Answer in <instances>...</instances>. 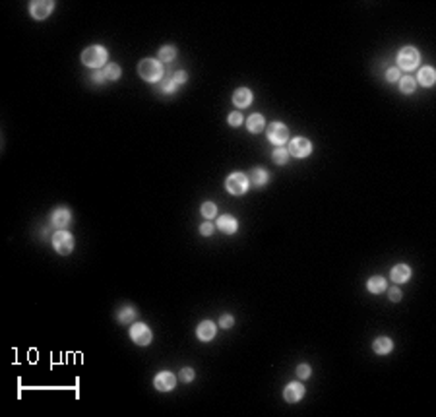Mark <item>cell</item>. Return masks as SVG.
<instances>
[{
  "instance_id": "cell-1",
  "label": "cell",
  "mask_w": 436,
  "mask_h": 417,
  "mask_svg": "<svg viewBox=\"0 0 436 417\" xmlns=\"http://www.w3.org/2000/svg\"><path fill=\"white\" fill-rule=\"evenodd\" d=\"M138 74L144 78L145 82H161V78L165 74L163 64L157 59H144L138 64Z\"/></svg>"
},
{
  "instance_id": "cell-2",
  "label": "cell",
  "mask_w": 436,
  "mask_h": 417,
  "mask_svg": "<svg viewBox=\"0 0 436 417\" xmlns=\"http://www.w3.org/2000/svg\"><path fill=\"white\" fill-rule=\"evenodd\" d=\"M82 62L86 64L87 68H101L103 64L107 62V49L103 45H91L87 47L86 51L82 53Z\"/></svg>"
},
{
  "instance_id": "cell-3",
  "label": "cell",
  "mask_w": 436,
  "mask_h": 417,
  "mask_svg": "<svg viewBox=\"0 0 436 417\" xmlns=\"http://www.w3.org/2000/svg\"><path fill=\"white\" fill-rule=\"evenodd\" d=\"M421 62V55L415 47H403L397 53V68L399 70H415Z\"/></svg>"
},
{
  "instance_id": "cell-4",
  "label": "cell",
  "mask_w": 436,
  "mask_h": 417,
  "mask_svg": "<svg viewBox=\"0 0 436 417\" xmlns=\"http://www.w3.org/2000/svg\"><path fill=\"white\" fill-rule=\"evenodd\" d=\"M53 247L58 254L66 256L74 251V237L72 233H68L66 229H58L57 233L53 235Z\"/></svg>"
},
{
  "instance_id": "cell-5",
  "label": "cell",
  "mask_w": 436,
  "mask_h": 417,
  "mask_svg": "<svg viewBox=\"0 0 436 417\" xmlns=\"http://www.w3.org/2000/svg\"><path fill=\"white\" fill-rule=\"evenodd\" d=\"M248 184H250V180L245 173H231L225 180V188L233 196H243L248 190Z\"/></svg>"
},
{
  "instance_id": "cell-6",
  "label": "cell",
  "mask_w": 436,
  "mask_h": 417,
  "mask_svg": "<svg viewBox=\"0 0 436 417\" xmlns=\"http://www.w3.org/2000/svg\"><path fill=\"white\" fill-rule=\"evenodd\" d=\"M268 138H270V142L274 146L283 148V144L289 140V128L283 122H272L270 128H268Z\"/></svg>"
},
{
  "instance_id": "cell-7",
  "label": "cell",
  "mask_w": 436,
  "mask_h": 417,
  "mask_svg": "<svg viewBox=\"0 0 436 417\" xmlns=\"http://www.w3.org/2000/svg\"><path fill=\"white\" fill-rule=\"evenodd\" d=\"M287 151H289V155H295L297 159H303V157H308L312 153V144H310V140L299 136V138H293L289 142Z\"/></svg>"
},
{
  "instance_id": "cell-8",
  "label": "cell",
  "mask_w": 436,
  "mask_h": 417,
  "mask_svg": "<svg viewBox=\"0 0 436 417\" xmlns=\"http://www.w3.org/2000/svg\"><path fill=\"white\" fill-rule=\"evenodd\" d=\"M130 338L134 343H138V345H149L151 340H153V334H151V330L147 324L144 322H136V324H132L130 328Z\"/></svg>"
},
{
  "instance_id": "cell-9",
  "label": "cell",
  "mask_w": 436,
  "mask_h": 417,
  "mask_svg": "<svg viewBox=\"0 0 436 417\" xmlns=\"http://www.w3.org/2000/svg\"><path fill=\"white\" fill-rule=\"evenodd\" d=\"M53 10H55V2H51V0H35V2L29 4V14L33 16L35 20L49 18Z\"/></svg>"
},
{
  "instance_id": "cell-10",
  "label": "cell",
  "mask_w": 436,
  "mask_h": 417,
  "mask_svg": "<svg viewBox=\"0 0 436 417\" xmlns=\"http://www.w3.org/2000/svg\"><path fill=\"white\" fill-rule=\"evenodd\" d=\"M153 386L157 388L159 392H169V390H173V388L176 386V376L169 371L157 372V376H155V380H153Z\"/></svg>"
},
{
  "instance_id": "cell-11",
  "label": "cell",
  "mask_w": 436,
  "mask_h": 417,
  "mask_svg": "<svg viewBox=\"0 0 436 417\" xmlns=\"http://www.w3.org/2000/svg\"><path fill=\"white\" fill-rule=\"evenodd\" d=\"M72 222V214L68 208H57L51 214V224L57 229H66Z\"/></svg>"
},
{
  "instance_id": "cell-12",
  "label": "cell",
  "mask_w": 436,
  "mask_h": 417,
  "mask_svg": "<svg viewBox=\"0 0 436 417\" xmlns=\"http://www.w3.org/2000/svg\"><path fill=\"white\" fill-rule=\"evenodd\" d=\"M303 396H305V386H303L301 382H291V384H287L285 390H283V398L289 403L301 402Z\"/></svg>"
},
{
  "instance_id": "cell-13",
  "label": "cell",
  "mask_w": 436,
  "mask_h": 417,
  "mask_svg": "<svg viewBox=\"0 0 436 417\" xmlns=\"http://www.w3.org/2000/svg\"><path fill=\"white\" fill-rule=\"evenodd\" d=\"M196 336H198L200 342H209V340H213V338H215V324H213L211 320L200 322L198 328H196Z\"/></svg>"
},
{
  "instance_id": "cell-14",
  "label": "cell",
  "mask_w": 436,
  "mask_h": 417,
  "mask_svg": "<svg viewBox=\"0 0 436 417\" xmlns=\"http://www.w3.org/2000/svg\"><path fill=\"white\" fill-rule=\"evenodd\" d=\"M219 231H223V233H227V235H233V233H237V229H239V222L233 218L231 214H223V216H219L217 224Z\"/></svg>"
},
{
  "instance_id": "cell-15",
  "label": "cell",
  "mask_w": 436,
  "mask_h": 417,
  "mask_svg": "<svg viewBox=\"0 0 436 417\" xmlns=\"http://www.w3.org/2000/svg\"><path fill=\"white\" fill-rule=\"evenodd\" d=\"M252 99H254V95H252V91L248 90V88H239V90H235L233 93V103L237 105V107H248V105L252 103Z\"/></svg>"
},
{
  "instance_id": "cell-16",
  "label": "cell",
  "mask_w": 436,
  "mask_h": 417,
  "mask_svg": "<svg viewBox=\"0 0 436 417\" xmlns=\"http://www.w3.org/2000/svg\"><path fill=\"white\" fill-rule=\"evenodd\" d=\"M372 349H374V353H378V355H388L393 349V342L390 338H386V336H380V338H376V340L372 342Z\"/></svg>"
},
{
  "instance_id": "cell-17",
  "label": "cell",
  "mask_w": 436,
  "mask_h": 417,
  "mask_svg": "<svg viewBox=\"0 0 436 417\" xmlns=\"http://www.w3.org/2000/svg\"><path fill=\"white\" fill-rule=\"evenodd\" d=\"M419 82L422 88H432L436 82V72L432 66H422L419 70Z\"/></svg>"
},
{
  "instance_id": "cell-18",
  "label": "cell",
  "mask_w": 436,
  "mask_h": 417,
  "mask_svg": "<svg viewBox=\"0 0 436 417\" xmlns=\"http://www.w3.org/2000/svg\"><path fill=\"white\" fill-rule=\"evenodd\" d=\"M411 278V268L407 264H397L392 268V282L393 283H405Z\"/></svg>"
},
{
  "instance_id": "cell-19",
  "label": "cell",
  "mask_w": 436,
  "mask_h": 417,
  "mask_svg": "<svg viewBox=\"0 0 436 417\" xmlns=\"http://www.w3.org/2000/svg\"><path fill=\"white\" fill-rule=\"evenodd\" d=\"M180 86L176 84V80H174V74H171V72H165L163 74V78H161V82H159V90L163 91V93H174V91L178 90Z\"/></svg>"
},
{
  "instance_id": "cell-20",
  "label": "cell",
  "mask_w": 436,
  "mask_h": 417,
  "mask_svg": "<svg viewBox=\"0 0 436 417\" xmlns=\"http://www.w3.org/2000/svg\"><path fill=\"white\" fill-rule=\"evenodd\" d=\"M247 126H248V132L258 134V132H262V130L266 128V120H264V117H262L260 113H254V115L248 117Z\"/></svg>"
},
{
  "instance_id": "cell-21",
  "label": "cell",
  "mask_w": 436,
  "mask_h": 417,
  "mask_svg": "<svg viewBox=\"0 0 436 417\" xmlns=\"http://www.w3.org/2000/svg\"><path fill=\"white\" fill-rule=\"evenodd\" d=\"M268 179H270V175H268V171L266 169H262V167H254L252 171H250V177H248V180L254 184V186H264L266 182H268Z\"/></svg>"
},
{
  "instance_id": "cell-22",
  "label": "cell",
  "mask_w": 436,
  "mask_h": 417,
  "mask_svg": "<svg viewBox=\"0 0 436 417\" xmlns=\"http://www.w3.org/2000/svg\"><path fill=\"white\" fill-rule=\"evenodd\" d=\"M386 287H388V283L386 280L382 278V276H372L368 282H366V289L370 291V293H382V291H386Z\"/></svg>"
},
{
  "instance_id": "cell-23",
  "label": "cell",
  "mask_w": 436,
  "mask_h": 417,
  "mask_svg": "<svg viewBox=\"0 0 436 417\" xmlns=\"http://www.w3.org/2000/svg\"><path fill=\"white\" fill-rule=\"evenodd\" d=\"M118 322L120 324H130L134 318H138V311L132 307V305H126V307H122L120 311H118Z\"/></svg>"
},
{
  "instance_id": "cell-24",
  "label": "cell",
  "mask_w": 436,
  "mask_h": 417,
  "mask_svg": "<svg viewBox=\"0 0 436 417\" xmlns=\"http://www.w3.org/2000/svg\"><path fill=\"white\" fill-rule=\"evenodd\" d=\"M397 82H399V91H401V93H413L415 88H417V82H415V78H411V76H403V78H399Z\"/></svg>"
},
{
  "instance_id": "cell-25",
  "label": "cell",
  "mask_w": 436,
  "mask_h": 417,
  "mask_svg": "<svg viewBox=\"0 0 436 417\" xmlns=\"http://www.w3.org/2000/svg\"><path fill=\"white\" fill-rule=\"evenodd\" d=\"M176 57V49L173 45H165L161 47L159 51V62H173Z\"/></svg>"
},
{
  "instance_id": "cell-26",
  "label": "cell",
  "mask_w": 436,
  "mask_h": 417,
  "mask_svg": "<svg viewBox=\"0 0 436 417\" xmlns=\"http://www.w3.org/2000/svg\"><path fill=\"white\" fill-rule=\"evenodd\" d=\"M272 159H274V163L277 165H285L289 161V151L285 148H276L274 153H272Z\"/></svg>"
},
{
  "instance_id": "cell-27",
  "label": "cell",
  "mask_w": 436,
  "mask_h": 417,
  "mask_svg": "<svg viewBox=\"0 0 436 417\" xmlns=\"http://www.w3.org/2000/svg\"><path fill=\"white\" fill-rule=\"evenodd\" d=\"M103 74H105L107 80H118L122 72H120V66H118V64H107L105 70H103Z\"/></svg>"
},
{
  "instance_id": "cell-28",
  "label": "cell",
  "mask_w": 436,
  "mask_h": 417,
  "mask_svg": "<svg viewBox=\"0 0 436 417\" xmlns=\"http://www.w3.org/2000/svg\"><path fill=\"white\" fill-rule=\"evenodd\" d=\"M202 216H203V218H207V220L215 218V216H217V206H215L213 202H203V204H202Z\"/></svg>"
},
{
  "instance_id": "cell-29",
  "label": "cell",
  "mask_w": 436,
  "mask_h": 417,
  "mask_svg": "<svg viewBox=\"0 0 436 417\" xmlns=\"http://www.w3.org/2000/svg\"><path fill=\"white\" fill-rule=\"evenodd\" d=\"M312 374V369H310V365H306V363H301V365H297V376L301 378V380H306L308 376Z\"/></svg>"
},
{
  "instance_id": "cell-30",
  "label": "cell",
  "mask_w": 436,
  "mask_h": 417,
  "mask_svg": "<svg viewBox=\"0 0 436 417\" xmlns=\"http://www.w3.org/2000/svg\"><path fill=\"white\" fill-rule=\"evenodd\" d=\"M219 326L225 328V330H229V328L235 326V318H233L231 314H223V316L219 318Z\"/></svg>"
},
{
  "instance_id": "cell-31",
  "label": "cell",
  "mask_w": 436,
  "mask_h": 417,
  "mask_svg": "<svg viewBox=\"0 0 436 417\" xmlns=\"http://www.w3.org/2000/svg\"><path fill=\"white\" fill-rule=\"evenodd\" d=\"M178 376H180V380H182V382H192V380H194V369L184 367V369L180 371V374H178Z\"/></svg>"
},
{
  "instance_id": "cell-32",
  "label": "cell",
  "mask_w": 436,
  "mask_h": 417,
  "mask_svg": "<svg viewBox=\"0 0 436 417\" xmlns=\"http://www.w3.org/2000/svg\"><path fill=\"white\" fill-rule=\"evenodd\" d=\"M399 72H401L399 68H388L386 70V80L388 82H397L399 80Z\"/></svg>"
},
{
  "instance_id": "cell-33",
  "label": "cell",
  "mask_w": 436,
  "mask_h": 417,
  "mask_svg": "<svg viewBox=\"0 0 436 417\" xmlns=\"http://www.w3.org/2000/svg\"><path fill=\"white\" fill-rule=\"evenodd\" d=\"M213 224H209V222H205V224L200 225V235H203V237H209L211 233H213Z\"/></svg>"
},
{
  "instance_id": "cell-34",
  "label": "cell",
  "mask_w": 436,
  "mask_h": 417,
  "mask_svg": "<svg viewBox=\"0 0 436 417\" xmlns=\"http://www.w3.org/2000/svg\"><path fill=\"white\" fill-rule=\"evenodd\" d=\"M91 82H95L97 86L105 84V82H107V78H105V74H103V70H95V72L91 74Z\"/></svg>"
},
{
  "instance_id": "cell-35",
  "label": "cell",
  "mask_w": 436,
  "mask_h": 417,
  "mask_svg": "<svg viewBox=\"0 0 436 417\" xmlns=\"http://www.w3.org/2000/svg\"><path fill=\"white\" fill-rule=\"evenodd\" d=\"M227 120H229L231 126H241V124H243V115H241V113H231Z\"/></svg>"
},
{
  "instance_id": "cell-36",
  "label": "cell",
  "mask_w": 436,
  "mask_h": 417,
  "mask_svg": "<svg viewBox=\"0 0 436 417\" xmlns=\"http://www.w3.org/2000/svg\"><path fill=\"white\" fill-rule=\"evenodd\" d=\"M390 301H393V303L401 301V291H399L397 287H392V289H390Z\"/></svg>"
}]
</instances>
